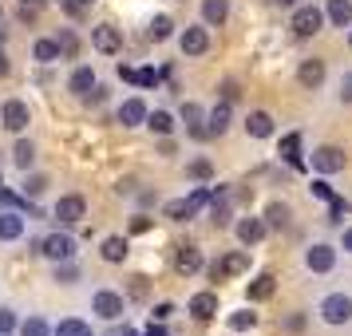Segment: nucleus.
Segmentation results:
<instances>
[{"mask_svg": "<svg viewBox=\"0 0 352 336\" xmlns=\"http://www.w3.org/2000/svg\"><path fill=\"white\" fill-rule=\"evenodd\" d=\"M317 317H320V324H329V328H344V324H352V297L349 293H329V297H320L317 301Z\"/></svg>", "mask_w": 352, "mask_h": 336, "instance_id": "f257e3e1", "label": "nucleus"}, {"mask_svg": "<svg viewBox=\"0 0 352 336\" xmlns=\"http://www.w3.org/2000/svg\"><path fill=\"white\" fill-rule=\"evenodd\" d=\"M324 8H320V4H297V8H293V16H289V28H293V36H297V40H313V36L320 32V28H324Z\"/></svg>", "mask_w": 352, "mask_h": 336, "instance_id": "f03ea898", "label": "nucleus"}, {"mask_svg": "<svg viewBox=\"0 0 352 336\" xmlns=\"http://www.w3.org/2000/svg\"><path fill=\"white\" fill-rule=\"evenodd\" d=\"M32 254L48 257L52 265H60V261H72L76 257V238L64 234V229H56V234H44V238L32 245Z\"/></svg>", "mask_w": 352, "mask_h": 336, "instance_id": "7ed1b4c3", "label": "nucleus"}, {"mask_svg": "<svg viewBox=\"0 0 352 336\" xmlns=\"http://www.w3.org/2000/svg\"><path fill=\"white\" fill-rule=\"evenodd\" d=\"M91 313L99 320H123L127 317V301H123V293H115V289H96L91 293Z\"/></svg>", "mask_w": 352, "mask_h": 336, "instance_id": "20e7f679", "label": "nucleus"}, {"mask_svg": "<svg viewBox=\"0 0 352 336\" xmlns=\"http://www.w3.org/2000/svg\"><path fill=\"white\" fill-rule=\"evenodd\" d=\"M32 123V107L24 103V99H4L0 103V127L12 131V135H24Z\"/></svg>", "mask_w": 352, "mask_h": 336, "instance_id": "39448f33", "label": "nucleus"}, {"mask_svg": "<svg viewBox=\"0 0 352 336\" xmlns=\"http://www.w3.org/2000/svg\"><path fill=\"white\" fill-rule=\"evenodd\" d=\"M178 52L194 60V56H206L210 52V24H186L182 32H178Z\"/></svg>", "mask_w": 352, "mask_h": 336, "instance_id": "423d86ee", "label": "nucleus"}, {"mask_svg": "<svg viewBox=\"0 0 352 336\" xmlns=\"http://www.w3.org/2000/svg\"><path fill=\"white\" fill-rule=\"evenodd\" d=\"M336 249L340 245H329V241H313L309 249H305V269L309 273H333L336 269Z\"/></svg>", "mask_w": 352, "mask_h": 336, "instance_id": "0eeeda50", "label": "nucleus"}, {"mask_svg": "<svg viewBox=\"0 0 352 336\" xmlns=\"http://www.w3.org/2000/svg\"><path fill=\"white\" fill-rule=\"evenodd\" d=\"M146 119H151V107H146L139 96H127L119 103V111H115V123L123 131H135V127H146Z\"/></svg>", "mask_w": 352, "mask_h": 336, "instance_id": "6e6552de", "label": "nucleus"}, {"mask_svg": "<svg viewBox=\"0 0 352 336\" xmlns=\"http://www.w3.org/2000/svg\"><path fill=\"white\" fill-rule=\"evenodd\" d=\"M52 218L60 225H76L87 218V202H83V194H64L56 206H52Z\"/></svg>", "mask_w": 352, "mask_h": 336, "instance_id": "1a4fd4ad", "label": "nucleus"}, {"mask_svg": "<svg viewBox=\"0 0 352 336\" xmlns=\"http://www.w3.org/2000/svg\"><path fill=\"white\" fill-rule=\"evenodd\" d=\"M91 48H96L99 56H119V52H123V32L103 20V24L91 28Z\"/></svg>", "mask_w": 352, "mask_h": 336, "instance_id": "9d476101", "label": "nucleus"}, {"mask_svg": "<svg viewBox=\"0 0 352 336\" xmlns=\"http://www.w3.org/2000/svg\"><path fill=\"white\" fill-rule=\"evenodd\" d=\"M344 162H349V155L333 143H324V146L313 150V170H317V175H336V170H344Z\"/></svg>", "mask_w": 352, "mask_h": 336, "instance_id": "9b49d317", "label": "nucleus"}, {"mask_svg": "<svg viewBox=\"0 0 352 336\" xmlns=\"http://www.w3.org/2000/svg\"><path fill=\"white\" fill-rule=\"evenodd\" d=\"M67 91L76 99H91L99 91V76H96V67H87V64H80L72 76H67Z\"/></svg>", "mask_w": 352, "mask_h": 336, "instance_id": "f8f14e48", "label": "nucleus"}, {"mask_svg": "<svg viewBox=\"0 0 352 336\" xmlns=\"http://www.w3.org/2000/svg\"><path fill=\"white\" fill-rule=\"evenodd\" d=\"M245 269H250V254H245V249H234V254L218 257V261L210 265V277H214V281H226V277H238V273H245Z\"/></svg>", "mask_w": 352, "mask_h": 336, "instance_id": "ddd939ff", "label": "nucleus"}, {"mask_svg": "<svg viewBox=\"0 0 352 336\" xmlns=\"http://www.w3.org/2000/svg\"><path fill=\"white\" fill-rule=\"evenodd\" d=\"M265 234H270V222H265V218H238V222H234V238H238L245 249L257 245Z\"/></svg>", "mask_w": 352, "mask_h": 336, "instance_id": "4468645a", "label": "nucleus"}, {"mask_svg": "<svg viewBox=\"0 0 352 336\" xmlns=\"http://www.w3.org/2000/svg\"><path fill=\"white\" fill-rule=\"evenodd\" d=\"M28 229V214L24 210H0V241H20Z\"/></svg>", "mask_w": 352, "mask_h": 336, "instance_id": "2eb2a0df", "label": "nucleus"}, {"mask_svg": "<svg viewBox=\"0 0 352 336\" xmlns=\"http://www.w3.org/2000/svg\"><path fill=\"white\" fill-rule=\"evenodd\" d=\"M324 76H329V67H324V60H301V67H297V83H301L305 91H317L320 83H324Z\"/></svg>", "mask_w": 352, "mask_h": 336, "instance_id": "dca6fc26", "label": "nucleus"}, {"mask_svg": "<svg viewBox=\"0 0 352 336\" xmlns=\"http://www.w3.org/2000/svg\"><path fill=\"white\" fill-rule=\"evenodd\" d=\"M245 135H250V139H273V135H277L273 115L270 111H250L245 115Z\"/></svg>", "mask_w": 352, "mask_h": 336, "instance_id": "f3484780", "label": "nucleus"}, {"mask_svg": "<svg viewBox=\"0 0 352 336\" xmlns=\"http://www.w3.org/2000/svg\"><path fill=\"white\" fill-rule=\"evenodd\" d=\"M32 60H36V64H44V67L60 64V60H64V48H60V40H52V36H40V40L32 44Z\"/></svg>", "mask_w": 352, "mask_h": 336, "instance_id": "a211bd4d", "label": "nucleus"}, {"mask_svg": "<svg viewBox=\"0 0 352 336\" xmlns=\"http://www.w3.org/2000/svg\"><path fill=\"white\" fill-rule=\"evenodd\" d=\"M186 313H190L194 320H210V317H218V293H194L190 304H186Z\"/></svg>", "mask_w": 352, "mask_h": 336, "instance_id": "6ab92c4d", "label": "nucleus"}, {"mask_svg": "<svg viewBox=\"0 0 352 336\" xmlns=\"http://www.w3.org/2000/svg\"><path fill=\"white\" fill-rule=\"evenodd\" d=\"M230 131V99H222V103H214L206 111V135L214 139V135H226Z\"/></svg>", "mask_w": 352, "mask_h": 336, "instance_id": "aec40b11", "label": "nucleus"}, {"mask_svg": "<svg viewBox=\"0 0 352 336\" xmlns=\"http://www.w3.org/2000/svg\"><path fill=\"white\" fill-rule=\"evenodd\" d=\"M175 269L186 273V277L198 273V269H202V249H198V245H178V249H175Z\"/></svg>", "mask_w": 352, "mask_h": 336, "instance_id": "412c9836", "label": "nucleus"}, {"mask_svg": "<svg viewBox=\"0 0 352 336\" xmlns=\"http://www.w3.org/2000/svg\"><path fill=\"white\" fill-rule=\"evenodd\" d=\"M324 16L333 28H352V0H324Z\"/></svg>", "mask_w": 352, "mask_h": 336, "instance_id": "4be33fe9", "label": "nucleus"}, {"mask_svg": "<svg viewBox=\"0 0 352 336\" xmlns=\"http://www.w3.org/2000/svg\"><path fill=\"white\" fill-rule=\"evenodd\" d=\"M210 222L218 225V229L234 222V206H230V194L226 190H218L214 198H210Z\"/></svg>", "mask_w": 352, "mask_h": 336, "instance_id": "5701e85b", "label": "nucleus"}, {"mask_svg": "<svg viewBox=\"0 0 352 336\" xmlns=\"http://www.w3.org/2000/svg\"><path fill=\"white\" fill-rule=\"evenodd\" d=\"M99 257L107 261V265H123L127 261V238H103V245H99Z\"/></svg>", "mask_w": 352, "mask_h": 336, "instance_id": "b1692460", "label": "nucleus"}, {"mask_svg": "<svg viewBox=\"0 0 352 336\" xmlns=\"http://www.w3.org/2000/svg\"><path fill=\"white\" fill-rule=\"evenodd\" d=\"M226 16H230V0H202V24L222 28Z\"/></svg>", "mask_w": 352, "mask_h": 336, "instance_id": "393cba45", "label": "nucleus"}, {"mask_svg": "<svg viewBox=\"0 0 352 336\" xmlns=\"http://www.w3.org/2000/svg\"><path fill=\"white\" fill-rule=\"evenodd\" d=\"M273 289H277V281H273L270 273H261V277H254V281L245 285V301H250V304H254V301H270Z\"/></svg>", "mask_w": 352, "mask_h": 336, "instance_id": "a878e982", "label": "nucleus"}, {"mask_svg": "<svg viewBox=\"0 0 352 336\" xmlns=\"http://www.w3.org/2000/svg\"><path fill=\"white\" fill-rule=\"evenodd\" d=\"M12 166H16V170H24V175L36 166V146H32V139H20V143L12 146Z\"/></svg>", "mask_w": 352, "mask_h": 336, "instance_id": "bb28decb", "label": "nucleus"}, {"mask_svg": "<svg viewBox=\"0 0 352 336\" xmlns=\"http://www.w3.org/2000/svg\"><path fill=\"white\" fill-rule=\"evenodd\" d=\"M52 336H96V328H91L87 320H80V317H64L56 328H52Z\"/></svg>", "mask_w": 352, "mask_h": 336, "instance_id": "cd10ccee", "label": "nucleus"}, {"mask_svg": "<svg viewBox=\"0 0 352 336\" xmlns=\"http://www.w3.org/2000/svg\"><path fill=\"white\" fill-rule=\"evenodd\" d=\"M119 80L139 83V87H155L159 83V71H151V67H119Z\"/></svg>", "mask_w": 352, "mask_h": 336, "instance_id": "c85d7f7f", "label": "nucleus"}, {"mask_svg": "<svg viewBox=\"0 0 352 336\" xmlns=\"http://www.w3.org/2000/svg\"><path fill=\"white\" fill-rule=\"evenodd\" d=\"M281 159L289 162V166H301L305 155H301V135L297 131H289L285 139H281Z\"/></svg>", "mask_w": 352, "mask_h": 336, "instance_id": "c756f323", "label": "nucleus"}, {"mask_svg": "<svg viewBox=\"0 0 352 336\" xmlns=\"http://www.w3.org/2000/svg\"><path fill=\"white\" fill-rule=\"evenodd\" d=\"M175 127H178V123H175V115H170V111H151V119H146V131H151V135H159V139H166Z\"/></svg>", "mask_w": 352, "mask_h": 336, "instance_id": "7c9ffc66", "label": "nucleus"}, {"mask_svg": "<svg viewBox=\"0 0 352 336\" xmlns=\"http://www.w3.org/2000/svg\"><path fill=\"white\" fill-rule=\"evenodd\" d=\"M170 36H175V20L170 16H155L151 24H146V40H155V44L170 40Z\"/></svg>", "mask_w": 352, "mask_h": 336, "instance_id": "2f4dec72", "label": "nucleus"}, {"mask_svg": "<svg viewBox=\"0 0 352 336\" xmlns=\"http://www.w3.org/2000/svg\"><path fill=\"white\" fill-rule=\"evenodd\" d=\"M162 214H166L170 222H186V218H194V206H190V198H170V202L162 206Z\"/></svg>", "mask_w": 352, "mask_h": 336, "instance_id": "473e14b6", "label": "nucleus"}, {"mask_svg": "<svg viewBox=\"0 0 352 336\" xmlns=\"http://www.w3.org/2000/svg\"><path fill=\"white\" fill-rule=\"evenodd\" d=\"M186 178H194V182H210V178H214V162L202 159V155L190 159V162H186Z\"/></svg>", "mask_w": 352, "mask_h": 336, "instance_id": "72a5a7b5", "label": "nucleus"}, {"mask_svg": "<svg viewBox=\"0 0 352 336\" xmlns=\"http://www.w3.org/2000/svg\"><path fill=\"white\" fill-rule=\"evenodd\" d=\"M289 214H293V210H289L285 202H270V206H265V222H270V229H285Z\"/></svg>", "mask_w": 352, "mask_h": 336, "instance_id": "f704fd0d", "label": "nucleus"}, {"mask_svg": "<svg viewBox=\"0 0 352 336\" xmlns=\"http://www.w3.org/2000/svg\"><path fill=\"white\" fill-rule=\"evenodd\" d=\"M52 328H56V324H48L44 317H28V320H20V336H52Z\"/></svg>", "mask_w": 352, "mask_h": 336, "instance_id": "c9c22d12", "label": "nucleus"}, {"mask_svg": "<svg viewBox=\"0 0 352 336\" xmlns=\"http://www.w3.org/2000/svg\"><path fill=\"white\" fill-rule=\"evenodd\" d=\"M226 324H230L234 333H245V328H254V324H257V313H250V309H238V313H230V317H226Z\"/></svg>", "mask_w": 352, "mask_h": 336, "instance_id": "e433bc0d", "label": "nucleus"}, {"mask_svg": "<svg viewBox=\"0 0 352 336\" xmlns=\"http://www.w3.org/2000/svg\"><path fill=\"white\" fill-rule=\"evenodd\" d=\"M44 190H48V178H44V175H24V186H20L24 198H32V202H36Z\"/></svg>", "mask_w": 352, "mask_h": 336, "instance_id": "4c0bfd02", "label": "nucleus"}, {"mask_svg": "<svg viewBox=\"0 0 352 336\" xmlns=\"http://www.w3.org/2000/svg\"><path fill=\"white\" fill-rule=\"evenodd\" d=\"M309 194H313L317 202H333V198H336V190H333V182H329V175L313 178V186H309Z\"/></svg>", "mask_w": 352, "mask_h": 336, "instance_id": "58836bf2", "label": "nucleus"}, {"mask_svg": "<svg viewBox=\"0 0 352 336\" xmlns=\"http://www.w3.org/2000/svg\"><path fill=\"white\" fill-rule=\"evenodd\" d=\"M349 210H352V202H349V198H333V202H329V222H333V225H344V218H349Z\"/></svg>", "mask_w": 352, "mask_h": 336, "instance_id": "ea45409f", "label": "nucleus"}, {"mask_svg": "<svg viewBox=\"0 0 352 336\" xmlns=\"http://www.w3.org/2000/svg\"><path fill=\"white\" fill-rule=\"evenodd\" d=\"M336 103H352V67L336 80Z\"/></svg>", "mask_w": 352, "mask_h": 336, "instance_id": "a19ab883", "label": "nucleus"}, {"mask_svg": "<svg viewBox=\"0 0 352 336\" xmlns=\"http://www.w3.org/2000/svg\"><path fill=\"white\" fill-rule=\"evenodd\" d=\"M8 333H20V320L12 309H0V336H8Z\"/></svg>", "mask_w": 352, "mask_h": 336, "instance_id": "79ce46f5", "label": "nucleus"}, {"mask_svg": "<svg viewBox=\"0 0 352 336\" xmlns=\"http://www.w3.org/2000/svg\"><path fill=\"white\" fill-rule=\"evenodd\" d=\"M76 277H80V273H76V265H72V261H60V265H56V281H64V285H72Z\"/></svg>", "mask_w": 352, "mask_h": 336, "instance_id": "37998d69", "label": "nucleus"}, {"mask_svg": "<svg viewBox=\"0 0 352 336\" xmlns=\"http://www.w3.org/2000/svg\"><path fill=\"white\" fill-rule=\"evenodd\" d=\"M210 198H214V194H210V190H206V186H198V190H194V194H190V206H194V214H198V210L206 206Z\"/></svg>", "mask_w": 352, "mask_h": 336, "instance_id": "c03bdc74", "label": "nucleus"}, {"mask_svg": "<svg viewBox=\"0 0 352 336\" xmlns=\"http://www.w3.org/2000/svg\"><path fill=\"white\" fill-rule=\"evenodd\" d=\"M56 40H60V48H64V60H72V56H76V36L64 32V36H56Z\"/></svg>", "mask_w": 352, "mask_h": 336, "instance_id": "a18cd8bd", "label": "nucleus"}, {"mask_svg": "<svg viewBox=\"0 0 352 336\" xmlns=\"http://www.w3.org/2000/svg\"><path fill=\"white\" fill-rule=\"evenodd\" d=\"M170 313H175V304H166V301H162V304H155V313H151V320H159V324H162V320L170 317Z\"/></svg>", "mask_w": 352, "mask_h": 336, "instance_id": "49530a36", "label": "nucleus"}, {"mask_svg": "<svg viewBox=\"0 0 352 336\" xmlns=\"http://www.w3.org/2000/svg\"><path fill=\"white\" fill-rule=\"evenodd\" d=\"M340 249L352 254V225H344V234H340Z\"/></svg>", "mask_w": 352, "mask_h": 336, "instance_id": "de8ad7c7", "label": "nucleus"}, {"mask_svg": "<svg viewBox=\"0 0 352 336\" xmlns=\"http://www.w3.org/2000/svg\"><path fill=\"white\" fill-rule=\"evenodd\" d=\"M139 336H170V333H166V328H162L159 320H151V328H146V333H139Z\"/></svg>", "mask_w": 352, "mask_h": 336, "instance_id": "09e8293b", "label": "nucleus"}, {"mask_svg": "<svg viewBox=\"0 0 352 336\" xmlns=\"http://www.w3.org/2000/svg\"><path fill=\"white\" fill-rule=\"evenodd\" d=\"M285 328H289V333H301V328H305V317H289Z\"/></svg>", "mask_w": 352, "mask_h": 336, "instance_id": "8fccbe9b", "label": "nucleus"}, {"mask_svg": "<svg viewBox=\"0 0 352 336\" xmlns=\"http://www.w3.org/2000/svg\"><path fill=\"white\" fill-rule=\"evenodd\" d=\"M91 4H96V0H72L67 8H72V12H83V8H91Z\"/></svg>", "mask_w": 352, "mask_h": 336, "instance_id": "3c124183", "label": "nucleus"}, {"mask_svg": "<svg viewBox=\"0 0 352 336\" xmlns=\"http://www.w3.org/2000/svg\"><path fill=\"white\" fill-rule=\"evenodd\" d=\"M139 202H143V206H155V202H159V194H151V190H143V194H139Z\"/></svg>", "mask_w": 352, "mask_h": 336, "instance_id": "603ef678", "label": "nucleus"}, {"mask_svg": "<svg viewBox=\"0 0 352 336\" xmlns=\"http://www.w3.org/2000/svg\"><path fill=\"white\" fill-rule=\"evenodd\" d=\"M146 225H151V222H146V218H143V214H139V218H135V222H131V229H135V234H143V229H146Z\"/></svg>", "mask_w": 352, "mask_h": 336, "instance_id": "864d4df0", "label": "nucleus"}, {"mask_svg": "<svg viewBox=\"0 0 352 336\" xmlns=\"http://www.w3.org/2000/svg\"><path fill=\"white\" fill-rule=\"evenodd\" d=\"M0 76H8V64H4V56H0Z\"/></svg>", "mask_w": 352, "mask_h": 336, "instance_id": "5fc2aeb1", "label": "nucleus"}, {"mask_svg": "<svg viewBox=\"0 0 352 336\" xmlns=\"http://www.w3.org/2000/svg\"><path fill=\"white\" fill-rule=\"evenodd\" d=\"M20 4H24V8H36V4H40V0H20Z\"/></svg>", "mask_w": 352, "mask_h": 336, "instance_id": "6e6d98bb", "label": "nucleus"}, {"mask_svg": "<svg viewBox=\"0 0 352 336\" xmlns=\"http://www.w3.org/2000/svg\"><path fill=\"white\" fill-rule=\"evenodd\" d=\"M119 336H139V333H135V328H123V333H119Z\"/></svg>", "mask_w": 352, "mask_h": 336, "instance_id": "4d7b16f0", "label": "nucleus"}, {"mask_svg": "<svg viewBox=\"0 0 352 336\" xmlns=\"http://www.w3.org/2000/svg\"><path fill=\"white\" fill-rule=\"evenodd\" d=\"M277 4H293V8H297V4H301V0H277Z\"/></svg>", "mask_w": 352, "mask_h": 336, "instance_id": "13d9d810", "label": "nucleus"}, {"mask_svg": "<svg viewBox=\"0 0 352 336\" xmlns=\"http://www.w3.org/2000/svg\"><path fill=\"white\" fill-rule=\"evenodd\" d=\"M349 48H352V28H349Z\"/></svg>", "mask_w": 352, "mask_h": 336, "instance_id": "bf43d9fd", "label": "nucleus"}, {"mask_svg": "<svg viewBox=\"0 0 352 336\" xmlns=\"http://www.w3.org/2000/svg\"><path fill=\"white\" fill-rule=\"evenodd\" d=\"M0 20H4V8H0Z\"/></svg>", "mask_w": 352, "mask_h": 336, "instance_id": "052dcab7", "label": "nucleus"}]
</instances>
